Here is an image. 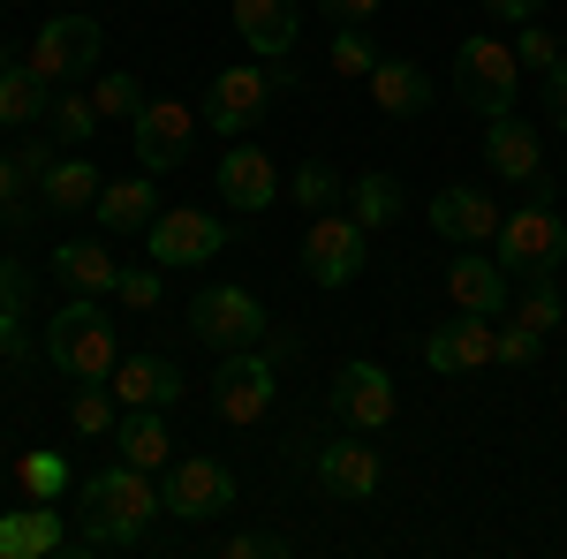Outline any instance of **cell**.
I'll return each instance as SVG.
<instances>
[{
    "label": "cell",
    "instance_id": "2e32d148",
    "mask_svg": "<svg viewBox=\"0 0 567 559\" xmlns=\"http://www.w3.org/2000/svg\"><path fill=\"white\" fill-rule=\"evenodd\" d=\"M318 484H326L333 499L363 507V499L386 491V462H379L371 446H355V438H326V446H318Z\"/></svg>",
    "mask_w": 567,
    "mask_h": 559
},
{
    "label": "cell",
    "instance_id": "5b68a950",
    "mask_svg": "<svg viewBox=\"0 0 567 559\" xmlns=\"http://www.w3.org/2000/svg\"><path fill=\"white\" fill-rule=\"evenodd\" d=\"M99 45H106V31H99L91 15H45L39 39L23 45V69L45 76L53 91H69V84H84L91 69H99Z\"/></svg>",
    "mask_w": 567,
    "mask_h": 559
},
{
    "label": "cell",
    "instance_id": "30bf717a",
    "mask_svg": "<svg viewBox=\"0 0 567 559\" xmlns=\"http://www.w3.org/2000/svg\"><path fill=\"white\" fill-rule=\"evenodd\" d=\"M144 250H152V265H205L227 250V219H213L205 205H167L144 227Z\"/></svg>",
    "mask_w": 567,
    "mask_h": 559
},
{
    "label": "cell",
    "instance_id": "4dcf8cb0",
    "mask_svg": "<svg viewBox=\"0 0 567 559\" xmlns=\"http://www.w3.org/2000/svg\"><path fill=\"white\" fill-rule=\"evenodd\" d=\"M69 424H76V438H114V424H122L114 386H84L76 401H69Z\"/></svg>",
    "mask_w": 567,
    "mask_h": 559
},
{
    "label": "cell",
    "instance_id": "ffe728a7",
    "mask_svg": "<svg viewBox=\"0 0 567 559\" xmlns=\"http://www.w3.org/2000/svg\"><path fill=\"white\" fill-rule=\"evenodd\" d=\"M432 235H439V242L477 250V242L499 235V205H492L484 189H439V197H432Z\"/></svg>",
    "mask_w": 567,
    "mask_h": 559
},
{
    "label": "cell",
    "instance_id": "c3c4849f",
    "mask_svg": "<svg viewBox=\"0 0 567 559\" xmlns=\"http://www.w3.org/2000/svg\"><path fill=\"white\" fill-rule=\"evenodd\" d=\"M8 61H16V53H8V39H0V69H8Z\"/></svg>",
    "mask_w": 567,
    "mask_h": 559
},
{
    "label": "cell",
    "instance_id": "9a60e30c",
    "mask_svg": "<svg viewBox=\"0 0 567 559\" xmlns=\"http://www.w3.org/2000/svg\"><path fill=\"white\" fill-rule=\"evenodd\" d=\"M280 197V167H272V152L265 144H227L219 152V205H235V213H265Z\"/></svg>",
    "mask_w": 567,
    "mask_h": 559
},
{
    "label": "cell",
    "instance_id": "d6986e66",
    "mask_svg": "<svg viewBox=\"0 0 567 559\" xmlns=\"http://www.w3.org/2000/svg\"><path fill=\"white\" fill-rule=\"evenodd\" d=\"M76 537H69V521L53 499H31V507H16V515H0V559H45V552H69Z\"/></svg>",
    "mask_w": 567,
    "mask_h": 559
},
{
    "label": "cell",
    "instance_id": "7c38bea8",
    "mask_svg": "<svg viewBox=\"0 0 567 559\" xmlns=\"http://www.w3.org/2000/svg\"><path fill=\"white\" fill-rule=\"evenodd\" d=\"M272 363L265 355H250V348H235L227 363L213 371V408H219V424H265L272 416Z\"/></svg>",
    "mask_w": 567,
    "mask_h": 559
},
{
    "label": "cell",
    "instance_id": "7dc6e473",
    "mask_svg": "<svg viewBox=\"0 0 567 559\" xmlns=\"http://www.w3.org/2000/svg\"><path fill=\"white\" fill-rule=\"evenodd\" d=\"M484 8H492V15H507V23H529V15H537V0H484Z\"/></svg>",
    "mask_w": 567,
    "mask_h": 559
},
{
    "label": "cell",
    "instance_id": "d590c367",
    "mask_svg": "<svg viewBox=\"0 0 567 559\" xmlns=\"http://www.w3.org/2000/svg\"><path fill=\"white\" fill-rule=\"evenodd\" d=\"M91 106H99V122H136L144 91H136V76H91Z\"/></svg>",
    "mask_w": 567,
    "mask_h": 559
},
{
    "label": "cell",
    "instance_id": "4fadbf2b",
    "mask_svg": "<svg viewBox=\"0 0 567 559\" xmlns=\"http://www.w3.org/2000/svg\"><path fill=\"white\" fill-rule=\"evenodd\" d=\"M303 265L318 288H349L355 272H363V227H355V213H310Z\"/></svg>",
    "mask_w": 567,
    "mask_h": 559
},
{
    "label": "cell",
    "instance_id": "5bb4252c",
    "mask_svg": "<svg viewBox=\"0 0 567 559\" xmlns=\"http://www.w3.org/2000/svg\"><path fill=\"white\" fill-rule=\"evenodd\" d=\"M326 401H333V416H341L349 431H386V424H393V408H401L393 379L379 371V363H363V355L333 371V393H326Z\"/></svg>",
    "mask_w": 567,
    "mask_h": 559
},
{
    "label": "cell",
    "instance_id": "8fae6325",
    "mask_svg": "<svg viewBox=\"0 0 567 559\" xmlns=\"http://www.w3.org/2000/svg\"><path fill=\"white\" fill-rule=\"evenodd\" d=\"M424 363H432L439 379H477L499 363V318H477V310H462L454 325H439L432 341H424Z\"/></svg>",
    "mask_w": 567,
    "mask_h": 559
},
{
    "label": "cell",
    "instance_id": "1f68e13d",
    "mask_svg": "<svg viewBox=\"0 0 567 559\" xmlns=\"http://www.w3.org/2000/svg\"><path fill=\"white\" fill-rule=\"evenodd\" d=\"M567 318V296L553 288V272L545 280H523V302H515V325H529V333H553Z\"/></svg>",
    "mask_w": 567,
    "mask_h": 559
},
{
    "label": "cell",
    "instance_id": "7402d4cb",
    "mask_svg": "<svg viewBox=\"0 0 567 559\" xmlns=\"http://www.w3.org/2000/svg\"><path fill=\"white\" fill-rule=\"evenodd\" d=\"M235 31L258 61H288L296 53V0H235Z\"/></svg>",
    "mask_w": 567,
    "mask_h": 559
},
{
    "label": "cell",
    "instance_id": "44dd1931",
    "mask_svg": "<svg viewBox=\"0 0 567 559\" xmlns=\"http://www.w3.org/2000/svg\"><path fill=\"white\" fill-rule=\"evenodd\" d=\"M106 386H114L122 408H175L182 401V363H167V355H122Z\"/></svg>",
    "mask_w": 567,
    "mask_h": 559
},
{
    "label": "cell",
    "instance_id": "8992f818",
    "mask_svg": "<svg viewBox=\"0 0 567 559\" xmlns=\"http://www.w3.org/2000/svg\"><path fill=\"white\" fill-rule=\"evenodd\" d=\"M265 302L250 296V288H235V280H213L205 296L189 302V333L205 348H219V355H235V348H250V341H265Z\"/></svg>",
    "mask_w": 567,
    "mask_h": 559
},
{
    "label": "cell",
    "instance_id": "d6a6232c",
    "mask_svg": "<svg viewBox=\"0 0 567 559\" xmlns=\"http://www.w3.org/2000/svg\"><path fill=\"white\" fill-rule=\"evenodd\" d=\"M16 484H23V491H31V499H61V491H69V454H23V462H16Z\"/></svg>",
    "mask_w": 567,
    "mask_h": 559
},
{
    "label": "cell",
    "instance_id": "60d3db41",
    "mask_svg": "<svg viewBox=\"0 0 567 559\" xmlns=\"http://www.w3.org/2000/svg\"><path fill=\"white\" fill-rule=\"evenodd\" d=\"M31 302V272L23 265H0V310H23Z\"/></svg>",
    "mask_w": 567,
    "mask_h": 559
},
{
    "label": "cell",
    "instance_id": "f6af8a7d",
    "mask_svg": "<svg viewBox=\"0 0 567 559\" xmlns=\"http://www.w3.org/2000/svg\"><path fill=\"white\" fill-rule=\"evenodd\" d=\"M545 106H553V122L567 130V53H560V69L545 76Z\"/></svg>",
    "mask_w": 567,
    "mask_h": 559
},
{
    "label": "cell",
    "instance_id": "9c48e42d",
    "mask_svg": "<svg viewBox=\"0 0 567 559\" xmlns=\"http://www.w3.org/2000/svg\"><path fill=\"white\" fill-rule=\"evenodd\" d=\"M272 91H280V76H265L258 61L219 69L213 84H205V130L213 136H250L265 122V106H272Z\"/></svg>",
    "mask_w": 567,
    "mask_h": 559
},
{
    "label": "cell",
    "instance_id": "3957f363",
    "mask_svg": "<svg viewBox=\"0 0 567 559\" xmlns=\"http://www.w3.org/2000/svg\"><path fill=\"white\" fill-rule=\"evenodd\" d=\"M45 355H53L69 379L106 386L114 363H122V325L99 310V296H76L69 310H53V325H45Z\"/></svg>",
    "mask_w": 567,
    "mask_h": 559
},
{
    "label": "cell",
    "instance_id": "ac0fdd59",
    "mask_svg": "<svg viewBox=\"0 0 567 559\" xmlns=\"http://www.w3.org/2000/svg\"><path fill=\"white\" fill-rule=\"evenodd\" d=\"M507 265L484 258V250H462V258L446 265V302L454 310H477V318H507Z\"/></svg>",
    "mask_w": 567,
    "mask_h": 559
},
{
    "label": "cell",
    "instance_id": "681fc988",
    "mask_svg": "<svg viewBox=\"0 0 567 559\" xmlns=\"http://www.w3.org/2000/svg\"><path fill=\"white\" fill-rule=\"evenodd\" d=\"M0 235H8V213H0Z\"/></svg>",
    "mask_w": 567,
    "mask_h": 559
},
{
    "label": "cell",
    "instance_id": "ba28073f",
    "mask_svg": "<svg viewBox=\"0 0 567 559\" xmlns=\"http://www.w3.org/2000/svg\"><path fill=\"white\" fill-rule=\"evenodd\" d=\"M159 507L182 515V521H219L235 507V476L213 454H175L167 462V484H159Z\"/></svg>",
    "mask_w": 567,
    "mask_h": 559
},
{
    "label": "cell",
    "instance_id": "d4e9b609",
    "mask_svg": "<svg viewBox=\"0 0 567 559\" xmlns=\"http://www.w3.org/2000/svg\"><path fill=\"white\" fill-rule=\"evenodd\" d=\"M91 213H99V227H114V235H144V227L159 219V197H152V174H130V182H106Z\"/></svg>",
    "mask_w": 567,
    "mask_h": 559
},
{
    "label": "cell",
    "instance_id": "52a82bcc",
    "mask_svg": "<svg viewBox=\"0 0 567 559\" xmlns=\"http://www.w3.org/2000/svg\"><path fill=\"white\" fill-rule=\"evenodd\" d=\"M130 152H136V167L144 174H175L182 159H189V144H197V106H182V99H144L136 106V122H130Z\"/></svg>",
    "mask_w": 567,
    "mask_h": 559
},
{
    "label": "cell",
    "instance_id": "4316f807",
    "mask_svg": "<svg viewBox=\"0 0 567 559\" xmlns=\"http://www.w3.org/2000/svg\"><path fill=\"white\" fill-rule=\"evenodd\" d=\"M53 272H61L76 296H114V280H122V258H114L106 242H61V250H53Z\"/></svg>",
    "mask_w": 567,
    "mask_h": 559
},
{
    "label": "cell",
    "instance_id": "f35d334b",
    "mask_svg": "<svg viewBox=\"0 0 567 559\" xmlns=\"http://www.w3.org/2000/svg\"><path fill=\"white\" fill-rule=\"evenodd\" d=\"M114 296L130 302V310H159V296H167V288H159V272H136V265H122Z\"/></svg>",
    "mask_w": 567,
    "mask_h": 559
},
{
    "label": "cell",
    "instance_id": "cb8c5ba5",
    "mask_svg": "<svg viewBox=\"0 0 567 559\" xmlns=\"http://www.w3.org/2000/svg\"><path fill=\"white\" fill-rule=\"evenodd\" d=\"M99 167H91V152H69V159H53V167L39 174V213H84V205H99Z\"/></svg>",
    "mask_w": 567,
    "mask_h": 559
},
{
    "label": "cell",
    "instance_id": "ab89813d",
    "mask_svg": "<svg viewBox=\"0 0 567 559\" xmlns=\"http://www.w3.org/2000/svg\"><path fill=\"white\" fill-rule=\"evenodd\" d=\"M537 348H545V333H529V325H515V318L499 325V363H507V371H523V363H537Z\"/></svg>",
    "mask_w": 567,
    "mask_h": 559
},
{
    "label": "cell",
    "instance_id": "7bdbcfd3",
    "mask_svg": "<svg viewBox=\"0 0 567 559\" xmlns=\"http://www.w3.org/2000/svg\"><path fill=\"white\" fill-rule=\"evenodd\" d=\"M0 363H23V310H0Z\"/></svg>",
    "mask_w": 567,
    "mask_h": 559
},
{
    "label": "cell",
    "instance_id": "603a6c76",
    "mask_svg": "<svg viewBox=\"0 0 567 559\" xmlns=\"http://www.w3.org/2000/svg\"><path fill=\"white\" fill-rule=\"evenodd\" d=\"M114 454L130 469H167L175 462V431H167V408H130L114 424Z\"/></svg>",
    "mask_w": 567,
    "mask_h": 559
},
{
    "label": "cell",
    "instance_id": "6da1fadb",
    "mask_svg": "<svg viewBox=\"0 0 567 559\" xmlns=\"http://www.w3.org/2000/svg\"><path fill=\"white\" fill-rule=\"evenodd\" d=\"M152 515H167L159 507V491H152V469H99L84 476V545H136Z\"/></svg>",
    "mask_w": 567,
    "mask_h": 559
},
{
    "label": "cell",
    "instance_id": "f546056e",
    "mask_svg": "<svg viewBox=\"0 0 567 559\" xmlns=\"http://www.w3.org/2000/svg\"><path fill=\"white\" fill-rule=\"evenodd\" d=\"M349 205H355V227L379 235V227L401 219V182H393V174H363V182L349 189Z\"/></svg>",
    "mask_w": 567,
    "mask_h": 559
},
{
    "label": "cell",
    "instance_id": "83f0119b",
    "mask_svg": "<svg viewBox=\"0 0 567 559\" xmlns=\"http://www.w3.org/2000/svg\"><path fill=\"white\" fill-rule=\"evenodd\" d=\"M45 106H53V84L31 76L23 61H8L0 69V130H31V122H45Z\"/></svg>",
    "mask_w": 567,
    "mask_h": 559
},
{
    "label": "cell",
    "instance_id": "836d02e7",
    "mask_svg": "<svg viewBox=\"0 0 567 559\" xmlns=\"http://www.w3.org/2000/svg\"><path fill=\"white\" fill-rule=\"evenodd\" d=\"M288 197H296V205H310V213H333V205H341V174L326 167V159H303V167H296V182H288Z\"/></svg>",
    "mask_w": 567,
    "mask_h": 559
},
{
    "label": "cell",
    "instance_id": "7a4b0ae2",
    "mask_svg": "<svg viewBox=\"0 0 567 559\" xmlns=\"http://www.w3.org/2000/svg\"><path fill=\"white\" fill-rule=\"evenodd\" d=\"M499 265L515 272V280H545V272H560L567 265V219H560V197H553V182H537L529 189V205L499 219Z\"/></svg>",
    "mask_w": 567,
    "mask_h": 559
},
{
    "label": "cell",
    "instance_id": "e0dca14e",
    "mask_svg": "<svg viewBox=\"0 0 567 559\" xmlns=\"http://www.w3.org/2000/svg\"><path fill=\"white\" fill-rule=\"evenodd\" d=\"M484 167L499 174V182H515V189H537V182H545V144H537L529 122L492 114V130H484Z\"/></svg>",
    "mask_w": 567,
    "mask_h": 559
},
{
    "label": "cell",
    "instance_id": "484cf974",
    "mask_svg": "<svg viewBox=\"0 0 567 559\" xmlns=\"http://www.w3.org/2000/svg\"><path fill=\"white\" fill-rule=\"evenodd\" d=\"M363 84H371V106H379V114H424V106H432V76H424L416 61H379Z\"/></svg>",
    "mask_w": 567,
    "mask_h": 559
},
{
    "label": "cell",
    "instance_id": "f1b7e54d",
    "mask_svg": "<svg viewBox=\"0 0 567 559\" xmlns=\"http://www.w3.org/2000/svg\"><path fill=\"white\" fill-rule=\"evenodd\" d=\"M45 122H53V144H76V152H91V136H99V106H91L84 84H69V91H53Z\"/></svg>",
    "mask_w": 567,
    "mask_h": 559
},
{
    "label": "cell",
    "instance_id": "e575fe53",
    "mask_svg": "<svg viewBox=\"0 0 567 559\" xmlns=\"http://www.w3.org/2000/svg\"><path fill=\"white\" fill-rule=\"evenodd\" d=\"M326 61H333V76L363 84V76L379 69V53H371V31H363V23H341V39H333V53H326Z\"/></svg>",
    "mask_w": 567,
    "mask_h": 559
},
{
    "label": "cell",
    "instance_id": "f907efd6",
    "mask_svg": "<svg viewBox=\"0 0 567 559\" xmlns=\"http://www.w3.org/2000/svg\"><path fill=\"white\" fill-rule=\"evenodd\" d=\"M560 8H567V0H560Z\"/></svg>",
    "mask_w": 567,
    "mask_h": 559
},
{
    "label": "cell",
    "instance_id": "ee69618b",
    "mask_svg": "<svg viewBox=\"0 0 567 559\" xmlns=\"http://www.w3.org/2000/svg\"><path fill=\"white\" fill-rule=\"evenodd\" d=\"M379 8H386V0H326V15H333V23H371Z\"/></svg>",
    "mask_w": 567,
    "mask_h": 559
},
{
    "label": "cell",
    "instance_id": "8d00e7d4",
    "mask_svg": "<svg viewBox=\"0 0 567 559\" xmlns=\"http://www.w3.org/2000/svg\"><path fill=\"white\" fill-rule=\"evenodd\" d=\"M515 61H523V76H553V69H560V39H553L545 23H523V39H515Z\"/></svg>",
    "mask_w": 567,
    "mask_h": 559
},
{
    "label": "cell",
    "instance_id": "bcb514c9",
    "mask_svg": "<svg viewBox=\"0 0 567 559\" xmlns=\"http://www.w3.org/2000/svg\"><path fill=\"white\" fill-rule=\"evenodd\" d=\"M16 159H23V174H31V182H39V174L53 167V144H16Z\"/></svg>",
    "mask_w": 567,
    "mask_h": 559
},
{
    "label": "cell",
    "instance_id": "277c9868",
    "mask_svg": "<svg viewBox=\"0 0 567 559\" xmlns=\"http://www.w3.org/2000/svg\"><path fill=\"white\" fill-rule=\"evenodd\" d=\"M515 91H523V61H515V45L507 39H484V31H470V39L454 45V99L470 106V114H515Z\"/></svg>",
    "mask_w": 567,
    "mask_h": 559
},
{
    "label": "cell",
    "instance_id": "b9f144b4",
    "mask_svg": "<svg viewBox=\"0 0 567 559\" xmlns=\"http://www.w3.org/2000/svg\"><path fill=\"white\" fill-rule=\"evenodd\" d=\"M219 552H227V559H258V552H280V537H265V529H243V537H227Z\"/></svg>",
    "mask_w": 567,
    "mask_h": 559
},
{
    "label": "cell",
    "instance_id": "74e56055",
    "mask_svg": "<svg viewBox=\"0 0 567 559\" xmlns=\"http://www.w3.org/2000/svg\"><path fill=\"white\" fill-rule=\"evenodd\" d=\"M23 189H39V182L23 174V159H16V152H0V213H8V219L39 213V205H23Z\"/></svg>",
    "mask_w": 567,
    "mask_h": 559
}]
</instances>
